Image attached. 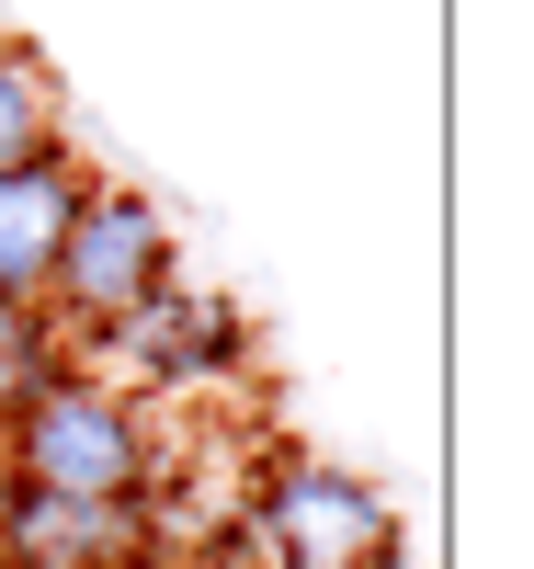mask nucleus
<instances>
[{
	"instance_id": "nucleus-2",
	"label": "nucleus",
	"mask_w": 534,
	"mask_h": 569,
	"mask_svg": "<svg viewBox=\"0 0 534 569\" xmlns=\"http://www.w3.org/2000/svg\"><path fill=\"white\" fill-rule=\"evenodd\" d=\"M239 547L262 569H386L399 558V501L342 456H273L239 501Z\"/></svg>"
},
{
	"instance_id": "nucleus-10",
	"label": "nucleus",
	"mask_w": 534,
	"mask_h": 569,
	"mask_svg": "<svg viewBox=\"0 0 534 569\" xmlns=\"http://www.w3.org/2000/svg\"><path fill=\"white\" fill-rule=\"evenodd\" d=\"M0 512H12V467H0Z\"/></svg>"
},
{
	"instance_id": "nucleus-9",
	"label": "nucleus",
	"mask_w": 534,
	"mask_h": 569,
	"mask_svg": "<svg viewBox=\"0 0 534 569\" xmlns=\"http://www.w3.org/2000/svg\"><path fill=\"white\" fill-rule=\"evenodd\" d=\"M137 569H239V536L228 547H160V558H137Z\"/></svg>"
},
{
	"instance_id": "nucleus-5",
	"label": "nucleus",
	"mask_w": 534,
	"mask_h": 569,
	"mask_svg": "<svg viewBox=\"0 0 534 569\" xmlns=\"http://www.w3.org/2000/svg\"><path fill=\"white\" fill-rule=\"evenodd\" d=\"M137 558H160V490L149 501L12 490V512H0V569H137Z\"/></svg>"
},
{
	"instance_id": "nucleus-3",
	"label": "nucleus",
	"mask_w": 534,
	"mask_h": 569,
	"mask_svg": "<svg viewBox=\"0 0 534 569\" xmlns=\"http://www.w3.org/2000/svg\"><path fill=\"white\" fill-rule=\"evenodd\" d=\"M160 284H182V228L160 194L137 182H91L80 217H69V251H58V284H46V319L69 330V353L91 330H114L125 308H149Z\"/></svg>"
},
{
	"instance_id": "nucleus-11",
	"label": "nucleus",
	"mask_w": 534,
	"mask_h": 569,
	"mask_svg": "<svg viewBox=\"0 0 534 569\" xmlns=\"http://www.w3.org/2000/svg\"><path fill=\"white\" fill-rule=\"evenodd\" d=\"M386 569H410V558H386Z\"/></svg>"
},
{
	"instance_id": "nucleus-6",
	"label": "nucleus",
	"mask_w": 534,
	"mask_h": 569,
	"mask_svg": "<svg viewBox=\"0 0 534 569\" xmlns=\"http://www.w3.org/2000/svg\"><path fill=\"white\" fill-rule=\"evenodd\" d=\"M91 171L69 137L58 149H34L23 171H0V308H46V284H58V251H69V217L91 194Z\"/></svg>"
},
{
	"instance_id": "nucleus-4",
	"label": "nucleus",
	"mask_w": 534,
	"mask_h": 569,
	"mask_svg": "<svg viewBox=\"0 0 534 569\" xmlns=\"http://www.w3.org/2000/svg\"><path fill=\"white\" fill-rule=\"evenodd\" d=\"M80 365H91V376H114L125 399H149V388H228V376L251 365V319H239L228 297L160 284L149 308H125L114 330H91Z\"/></svg>"
},
{
	"instance_id": "nucleus-8",
	"label": "nucleus",
	"mask_w": 534,
	"mask_h": 569,
	"mask_svg": "<svg viewBox=\"0 0 534 569\" xmlns=\"http://www.w3.org/2000/svg\"><path fill=\"white\" fill-rule=\"evenodd\" d=\"M80 353H69V330L46 319V308H0V421H12L34 388H58Z\"/></svg>"
},
{
	"instance_id": "nucleus-7",
	"label": "nucleus",
	"mask_w": 534,
	"mask_h": 569,
	"mask_svg": "<svg viewBox=\"0 0 534 569\" xmlns=\"http://www.w3.org/2000/svg\"><path fill=\"white\" fill-rule=\"evenodd\" d=\"M34 149H58V69L34 46H0V171H23Z\"/></svg>"
},
{
	"instance_id": "nucleus-1",
	"label": "nucleus",
	"mask_w": 534,
	"mask_h": 569,
	"mask_svg": "<svg viewBox=\"0 0 534 569\" xmlns=\"http://www.w3.org/2000/svg\"><path fill=\"white\" fill-rule=\"evenodd\" d=\"M0 467H12V490H58V501H149L160 490V421L114 376L69 365L58 388H34L0 421Z\"/></svg>"
}]
</instances>
